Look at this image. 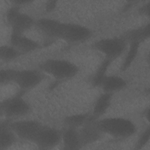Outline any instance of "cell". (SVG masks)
<instances>
[{"label":"cell","instance_id":"cell-3","mask_svg":"<svg viewBox=\"0 0 150 150\" xmlns=\"http://www.w3.org/2000/svg\"><path fill=\"white\" fill-rule=\"evenodd\" d=\"M127 42L121 37L105 38L96 41L92 47L102 53L105 58L113 62L125 50Z\"/></svg>","mask_w":150,"mask_h":150},{"label":"cell","instance_id":"cell-1","mask_svg":"<svg viewBox=\"0 0 150 150\" xmlns=\"http://www.w3.org/2000/svg\"><path fill=\"white\" fill-rule=\"evenodd\" d=\"M97 128L103 134L118 138H127L137 132L135 124L123 117H105L96 120Z\"/></svg>","mask_w":150,"mask_h":150},{"label":"cell","instance_id":"cell-19","mask_svg":"<svg viewBox=\"0 0 150 150\" xmlns=\"http://www.w3.org/2000/svg\"><path fill=\"white\" fill-rule=\"evenodd\" d=\"M112 62L110 59L104 58L98 66L91 79V83L95 87H100L101 83L107 76V70Z\"/></svg>","mask_w":150,"mask_h":150},{"label":"cell","instance_id":"cell-5","mask_svg":"<svg viewBox=\"0 0 150 150\" xmlns=\"http://www.w3.org/2000/svg\"><path fill=\"white\" fill-rule=\"evenodd\" d=\"M22 93L21 92L1 103V111L5 117H18L25 116L30 112V106L22 97Z\"/></svg>","mask_w":150,"mask_h":150},{"label":"cell","instance_id":"cell-16","mask_svg":"<svg viewBox=\"0 0 150 150\" xmlns=\"http://www.w3.org/2000/svg\"><path fill=\"white\" fill-rule=\"evenodd\" d=\"M112 97V93L105 92H103L98 96L94 104L92 114H91L94 118L98 119L107 112L111 104Z\"/></svg>","mask_w":150,"mask_h":150},{"label":"cell","instance_id":"cell-21","mask_svg":"<svg viewBox=\"0 0 150 150\" xmlns=\"http://www.w3.org/2000/svg\"><path fill=\"white\" fill-rule=\"evenodd\" d=\"M22 53L12 46L4 45L0 47V57L4 62L13 60L19 57Z\"/></svg>","mask_w":150,"mask_h":150},{"label":"cell","instance_id":"cell-8","mask_svg":"<svg viewBox=\"0 0 150 150\" xmlns=\"http://www.w3.org/2000/svg\"><path fill=\"white\" fill-rule=\"evenodd\" d=\"M93 32L88 27L79 23H65L62 40L70 43H80L88 40Z\"/></svg>","mask_w":150,"mask_h":150},{"label":"cell","instance_id":"cell-18","mask_svg":"<svg viewBox=\"0 0 150 150\" xmlns=\"http://www.w3.org/2000/svg\"><path fill=\"white\" fill-rule=\"evenodd\" d=\"M91 114L88 113H77L65 117L63 123L66 127L77 128L82 127L90 118Z\"/></svg>","mask_w":150,"mask_h":150},{"label":"cell","instance_id":"cell-2","mask_svg":"<svg viewBox=\"0 0 150 150\" xmlns=\"http://www.w3.org/2000/svg\"><path fill=\"white\" fill-rule=\"evenodd\" d=\"M39 67L43 72L60 80L71 79L79 71L74 63L62 59H48L40 63Z\"/></svg>","mask_w":150,"mask_h":150},{"label":"cell","instance_id":"cell-17","mask_svg":"<svg viewBox=\"0 0 150 150\" xmlns=\"http://www.w3.org/2000/svg\"><path fill=\"white\" fill-rule=\"evenodd\" d=\"M9 121H5L0 127V149L5 150L12 146L16 141V135L9 126Z\"/></svg>","mask_w":150,"mask_h":150},{"label":"cell","instance_id":"cell-24","mask_svg":"<svg viewBox=\"0 0 150 150\" xmlns=\"http://www.w3.org/2000/svg\"><path fill=\"white\" fill-rule=\"evenodd\" d=\"M149 5H150L149 1L142 4V5H141L138 10L139 14L141 15H142V16L149 17Z\"/></svg>","mask_w":150,"mask_h":150},{"label":"cell","instance_id":"cell-7","mask_svg":"<svg viewBox=\"0 0 150 150\" xmlns=\"http://www.w3.org/2000/svg\"><path fill=\"white\" fill-rule=\"evenodd\" d=\"M62 132L54 127L43 125L33 143L40 149H51L61 142Z\"/></svg>","mask_w":150,"mask_h":150},{"label":"cell","instance_id":"cell-13","mask_svg":"<svg viewBox=\"0 0 150 150\" xmlns=\"http://www.w3.org/2000/svg\"><path fill=\"white\" fill-rule=\"evenodd\" d=\"M61 141L64 149L76 150L82 147L77 128L66 127L62 131Z\"/></svg>","mask_w":150,"mask_h":150},{"label":"cell","instance_id":"cell-14","mask_svg":"<svg viewBox=\"0 0 150 150\" xmlns=\"http://www.w3.org/2000/svg\"><path fill=\"white\" fill-rule=\"evenodd\" d=\"M150 26L148 23L140 27L127 30L122 35V38L129 43L131 42H138L141 44L149 38Z\"/></svg>","mask_w":150,"mask_h":150},{"label":"cell","instance_id":"cell-4","mask_svg":"<svg viewBox=\"0 0 150 150\" xmlns=\"http://www.w3.org/2000/svg\"><path fill=\"white\" fill-rule=\"evenodd\" d=\"M6 22L11 28V32L23 34L33 25L36 21L29 15L22 12L19 7L13 5L6 12Z\"/></svg>","mask_w":150,"mask_h":150},{"label":"cell","instance_id":"cell-11","mask_svg":"<svg viewBox=\"0 0 150 150\" xmlns=\"http://www.w3.org/2000/svg\"><path fill=\"white\" fill-rule=\"evenodd\" d=\"M96 120L91 115L88 121L79 131L82 146L91 144L98 141L101 137L103 133L97 128Z\"/></svg>","mask_w":150,"mask_h":150},{"label":"cell","instance_id":"cell-20","mask_svg":"<svg viewBox=\"0 0 150 150\" xmlns=\"http://www.w3.org/2000/svg\"><path fill=\"white\" fill-rule=\"evenodd\" d=\"M129 46L127 51V53L121 65V69L122 71H125L130 67V66L136 58L139 48V43L131 42L129 43Z\"/></svg>","mask_w":150,"mask_h":150},{"label":"cell","instance_id":"cell-27","mask_svg":"<svg viewBox=\"0 0 150 150\" xmlns=\"http://www.w3.org/2000/svg\"><path fill=\"white\" fill-rule=\"evenodd\" d=\"M144 116L148 120H149V107H147L145 109L144 112H143Z\"/></svg>","mask_w":150,"mask_h":150},{"label":"cell","instance_id":"cell-12","mask_svg":"<svg viewBox=\"0 0 150 150\" xmlns=\"http://www.w3.org/2000/svg\"><path fill=\"white\" fill-rule=\"evenodd\" d=\"M10 45L22 54L33 52L38 49L40 45L35 40L25 36L23 34L11 32L9 38Z\"/></svg>","mask_w":150,"mask_h":150},{"label":"cell","instance_id":"cell-6","mask_svg":"<svg viewBox=\"0 0 150 150\" xmlns=\"http://www.w3.org/2000/svg\"><path fill=\"white\" fill-rule=\"evenodd\" d=\"M9 124L16 137L32 143L43 125L41 122L33 120L9 121Z\"/></svg>","mask_w":150,"mask_h":150},{"label":"cell","instance_id":"cell-10","mask_svg":"<svg viewBox=\"0 0 150 150\" xmlns=\"http://www.w3.org/2000/svg\"><path fill=\"white\" fill-rule=\"evenodd\" d=\"M65 23L55 19L42 18L36 21L35 25L48 37L62 39Z\"/></svg>","mask_w":150,"mask_h":150},{"label":"cell","instance_id":"cell-25","mask_svg":"<svg viewBox=\"0 0 150 150\" xmlns=\"http://www.w3.org/2000/svg\"><path fill=\"white\" fill-rule=\"evenodd\" d=\"M57 2L56 1H47L45 5L46 11L47 12H51L53 11L56 7Z\"/></svg>","mask_w":150,"mask_h":150},{"label":"cell","instance_id":"cell-15","mask_svg":"<svg viewBox=\"0 0 150 150\" xmlns=\"http://www.w3.org/2000/svg\"><path fill=\"white\" fill-rule=\"evenodd\" d=\"M127 86L126 80L116 75H107L103 80L100 87L103 92L113 93L120 91Z\"/></svg>","mask_w":150,"mask_h":150},{"label":"cell","instance_id":"cell-23","mask_svg":"<svg viewBox=\"0 0 150 150\" xmlns=\"http://www.w3.org/2000/svg\"><path fill=\"white\" fill-rule=\"evenodd\" d=\"M150 137V129L149 127L148 126L145 129L141 132L139 136L137 143L135 144V149H142L148 143Z\"/></svg>","mask_w":150,"mask_h":150},{"label":"cell","instance_id":"cell-9","mask_svg":"<svg viewBox=\"0 0 150 150\" xmlns=\"http://www.w3.org/2000/svg\"><path fill=\"white\" fill-rule=\"evenodd\" d=\"M43 74L37 70H16L13 83L22 91L32 89L37 87L43 80Z\"/></svg>","mask_w":150,"mask_h":150},{"label":"cell","instance_id":"cell-26","mask_svg":"<svg viewBox=\"0 0 150 150\" xmlns=\"http://www.w3.org/2000/svg\"><path fill=\"white\" fill-rule=\"evenodd\" d=\"M11 2L13 5L18 6H19L22 5L29 4L31 2H32V1H28V0H13Z\"/></svg>","mask_w":150,"mask_h":150},{"label":"cell","instance_id":"cell-22","mask_svg":"<svg viewBox=\"0 0 150 150\" xmlns=\"http://www.w3.org/2000/svg\"><path fill=\"white\" fill-rule=\"evenodd\" d=\"M16 70L13 69H2L0 71V82L6 84L14 81Z\"/></svg>","mask_w":150,"mask_h":150}]
</instances>
